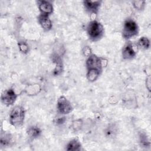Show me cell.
I'll use <instances>...</instances> for the list:
<instances>
[{
    "label": "cell",
    "mask_w": 151,
    "mask_h": 151,
    "mask_svg": "<svg viewBox=\"0 0 151 151\" xmlns=\"http://www.w3.org/2000/svg\"><path fill=\"white\" fill-rule=\"evenodd\" d=\"M139 27L137 23L131 19L125 21L123 25L122 35L125 39H129L138 34Z\"/></svg>",
    "instance_id": "3957f363"
},
{
    "label": "cell",
    "mask_w": 151,
    "mask_h": 151,
    "mask_svg": "<svg viewBox=\"0 0 151 151\" xmlns=\"http://www.w3.org/2000/svg\"><path fill=\"white\" fill-rule=\"evenodd\" d=\"M139 140L140 145L145 147H149L150 145L149 138L147 134L144 132H141L139 133Z\"/></svg>",
    "instance_id": "2e32d148"
},
{
    "label": "cell",
    "mask_w": 151,
    "mask_h": 151,
    "mask_svg": "<svg viewBox=\"0 0 151 151\" xmlns=\"http://www.w3.org/2000/svg\"><path fill=\"white\" fill-rule=\"evenodd\" d=\"M1 145L2 146H8L12 142V136L9 133H5L3 134H1Z\"/></svg>",
    "instance_id": "e0dca14e"
},
{
    "label": "cell",
    "mask_w": 151,
    "mask_h": 151,
    "mask_svg": "<svg viewBox=\"0 0 151 151\" xmlns=\"http://www.w3.org/2000/svg\"><path fill=\"white\" fill-rule=\"evenodd\" d=\"M145 1H134L132 2V4L136 9L142 10L145 8Z\"/></svg>",
    "instance_id": "ac0fdd59"
},
{
    "label": "cell",
    "mask_w": 151,
    "mask_h": 151,
    "mask_svg": "<svg viewBox=\"0 0 151 151\" xmlns=\"http://www.w3.org/2000/svg\"><path fill=\"white\" fill-rule=\"evenodd\" d=\"M86 66L87 70L88 69H97L100 71L102 70L103 63L100 58L95 54H91L88 57L86 61Z\"/></svg>",
    "instance_id": "8992f818"
},
{
    "label": "cell",
    "mask_w": 151,
    "mask_h": 151,
    "mask_svg": "<svg viewBox=\"0 0 151 151\" xmlns=\"http://www.w3.org/2000/svg\"><path fill=\"white\" fill-rule=\"evenodd\" d=\"M38 22L40 23V25L43 28V29L48 31L51 29L52 22L48 15L41 14L38 17Z\"/></svg>",
    "instance_id": "30bf717a"
},
{
    "label": "cell",
    "mask_w": 151,
    "mask_h": 151,
    "mask_svg": "<svg viewBox=\"0 0 151 151\" xmlns=\"http://www.w3.org/2000/svg\"><path fill=\"white\" fill-rule=\"evenodd\" d=\"M17 96V94L12 88H9L2 93L1 95V101L7 106H11L15 103Z\"/></svg>",
    "instance_id": "5b68a950"
},
{
    "label": "cell",
    "mask_w": 151,
    "mask_h": 151,
    "mask_svg": "<svg viewBox=\"0 0 151 151\" xmlns=\"http://www.w3.org/2000/svg\"><path fill=\"white\" fill-rule=\"evenodd\" d=\"M150 45V40L146 37H141L137 41V47L142 50H147Z\"/></svg>",
    "instance_id": "5bb4252c"
},
{
    "label": "cell",
    "mask_w": 151,
    "mask_h": 151,
    "mask_svg": "<svg viewBox=\"0 0 151 151\" xmlns=\"http://www.w3.org/2000/svg\"><path fill=\"white\" fill-rule=\"evenodd\" d=\"M38 8L42 14L49 15L53 12V6L52 4L47 1H38Z\"/></svg>",
    "instance_id": "ba28073f"
},
{
    "label": "cell",
    "mask_w": 151,
    "mask_h": 151,
    "mask_svg": "<svg viewBox=\"0 0 151 151\" xmlns=\"http://www.w3.org/2000/svg\"><path fill=\"white\" fill-rule=\"evenodd\" d=\"M82 123H83L82 120L80 119L74 120L73 122L72 127L75 130H78L81 128V127L82 126Z\"/></svg>",
    "instance_id": "ffe728a7"
},
{
    "label": "cell",
    "mask_w": 151,
    "mask_h": 151,
    "mask_svg": "<svg viewBox=\"0 0 151 151\" xmlns=\"http://www.w3.org/2000/svg\"><path fill=\"white\" fill-rule=\"evenodd\" d=\"M101 71L97 69H88L87 73V78L89 81L93 82L99 77Z\"/></svg>",
    "instance_id": "7c38bea8"
},
{
    "label": "cell",
    "mask_w": 151,
    "mask_h": 151,
    "mask_svg": "<svg viewBox=\"0 0 151 151\" xmlns=\"http://www.w3.org/2000/svg\"><path fill=\"white\" fill-rule=\"evenodd\" d=\"M25 110L21 106H16L11 110L9 114V122L15 127L21 126L24 122Z\"/></svg>",
    "instance_id": "7a4b0ae2"
},
{
    "label": "cell",
    "mask_w": 151,
    "mask_h": 151,
    "mask_svg": "<svg viewBox=\"0 0 151 151\" xmlns=\"http://www.w3.org/2000/svg\"><path fill=\"white\" fill-rule=\"evenodd\" d=\"M89 38L93 41L99 40L104 34V28L102 24L97 21H90L87 27Z\"/></svg>",
    "instance_id": "6da1fadb"
},
{
    "label": "cell",
    "mask_w": 151,
    "mask_h": 151,
    "mask_svg": "<svg viewBox=\"0 0 151 151\" xmlns=\"http://www.w3.org/2000/svg\"><path fill=\"white\" fill-rule=\"evenodd\" d=\"M65 121V117L64 116H58L54 119V122L57 125L63 124Z\"/></svg>",
    "instance_id": "44dd1931"
},
{
    "label": "cell",
    "mask_w": 151,
    "mask_h": 151,
    "mask_svg": "<svg viewBox=\"0 0 151 151\" xmlns=\"http://www.w3.org/2000/svg\"><path fill=\"white\" fill-rule=\"evenodd\" d=\"M52 60L55 64V67L54 70L53 74L55 76L58 75L61 73L63 70V63L61 59L59 56H58V55H54L52 57Z\"/></svg>",
    "instance_id": "8fae6325"
},
{
    "label": "cell",
    "mask_w": 151,
    "mask_h": 151,
    "mask_svg": "<svg viewBox=\"0 0 151 151\" xmlns=\"http://www.w3.org/2000/svg\"><path fill=\"white\" fill-rule=\"evenodd\" d=\"M18 48L19 51L24 54H27L29 51V47L28 44L24 41L18 42Z\"/></svg>",
    "instance_id": "d6986e66"
},
{
    "label": "cell",
    "mask_w": 151,
    "mask_h": 151,
    "mask_svg": "<svg viewBox=\"0 0 151 151\" xmlns=\"http://www.w3.org/2000/svg\"><path fill=\"white\" fill-rule=\"evenodd\" d=\"M81 145L80 143V142L77 139H74L70 141L69 143L67 144L66 147V150H73V151L80 150L81 149Z\"/></svg>",
    "instance_id": "4fadbf2b"
},
{
    "label": "cell",
    "mask_w": 151,
    "mask_h": 151,
    "mask_svg": "<svg viewBox=\"0 0 151 151\" xmlns=\"http://www.w3.org/2000/svg\"><path fill=\"white\" fill-rule=\"evenodd\" d=\"M27 133L30 137L34 139L38 137L41 134V130L38 127L31 126L28 129Z\"/></svg>",
    "instance_id": "9a60e30c"
},
{
    "label": "cell",
    "mask_w": 151,
    "mask_h": 151,
    "mask_svg": "<svg viewBox=\"0 0 151 151\" xmlns=\"http://www.w3.org/2000/svg\"><path fill=\"white\" fill-rule=\"evenodd\" d=\"M136 55L131 42H127L123 47L122 50V56L125 60L133 59Z\"/></svg>",
    "instance_id": "52a82bcc"
},
{
    "label": "cell",
    "mask_w": 151,
    "mask_h": 151,
    "mask_svg": "<svg viewBox=\"0 0 151 151\" xmlns=\"http://www.w3.org/2000/svg\"><path fill=\"white\" fill-rule=\"evenodd\" d=\"M57 109L60 113L67 114L72 111L73 107L67 99L65 96H61L57 101Z\"/></svg>",
    "instance_id": "277c9868"
},
{
    "label": "cell",
    "mask_w": 151,
    "mask_h": 151,
    "mask_svg": "<svg viewBox=\"0 0 151 151\" xmlns=\"http://www.w3.org/2000/svg\"><path fill=\"white\" fill-rule=\"evenodd\" d=\"M83 4L85 8L88 12L91 13H96L101 5V1L86 0L83 1Z\"/></svg>",
    "instance_id": "9c48e42d"
},
{
    "label": "cell",
    "mask_w": 151,
    "mask_h": 151,
    "mask_svg": "<svg viewBox=\"0 0 151 151\" xmlns=\"http://www.w3.org/2000/svg\"><path fill=\"white\" fill-rule=\"evenodd\" d=\"M83 53L85 56H90L91 54V49L88 46H86L83 48Z\"/></svg>",
    "instance_id": "7402d4cb"
}]
</instances>
